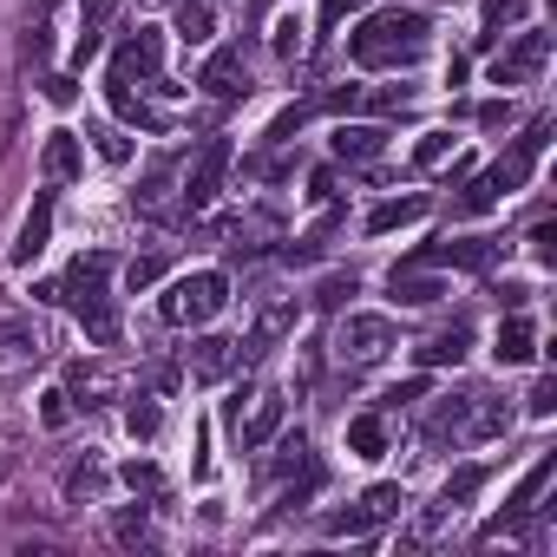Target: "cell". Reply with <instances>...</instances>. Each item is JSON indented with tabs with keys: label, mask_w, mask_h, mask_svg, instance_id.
I'll return each instance as SVG.
<instances>
[{
	"label": "cell",
	"mask_w": 557,
	"mask_h": 557,
	"mask_svg": "<svg viewBox=\"0 0 557 557\" xmlns=\"http://www.w3.org/2000/svg\"><path fill=\"white\" fill-rule=\"evenodd\" d=\"M106 275H112V256L92 249L66 269V283H53V302H66L79 315V329L99 342V348H119V315H112V296H106Z\"/></svg>",
	"instance_id": "obj_1"
},
{
	"label": "cell",
	"mask_w": 557,
	"mask_h": 557,
	"mask_svg": "<svg viewBox=\"0 0 557 557\" xmlns=\"http://www.w3.org/2000/svg\"><path fill=\"white\" fill-rule=\"evenodd\" d=\"M426 47H433V27H426V14H413V8H407V14H400V8H394V14H374V21L348 40V53H355L361 66H413Z\"/></svg>",
	"instance_id": "obj_2"
},
{
	"label": "cell",
	"mask_w": 557,
	"mask_h": 557,
	"mask_svg": "<svg viewBox=\"0 0 557 557\" xmlns=\"http://www.w3.org/2000/svg\"><path fill=\"white\" fill-rule=\"evenodd\" d=\"M544 138H550V125H544V119H537V125H524V138H518V145H511L485 177H472V184L459 190V203H453V210H459V216H479V210H492L498 197L524 190V184H531V171H537V158H544Z\"/></svg>",
	"instance_id": "obj_3"
},
{
	"label": "cell",
	"mask_w": 557,
	"mask_h": 557,
	"mask_svg": "<svg viewBox=\"0 0 557 557\" xmlns=\"http://www.w3.org/2000/svg\"><path fill=\"white\" fill-rule=\"evenodd\" d=\"M223 302H230L223 269H197V275H177V283H171V296H164V322H171V329H197V322H210Z\"/></svg>",
	"instance_id": "obj_4"
},
{
	"label": "cell",
	"mask_w": 557,
	"mask_h": 557,
	"mask_svg": "<svg viewBox=\"0 0 557 557\" xmlns=\"http://www.w3.org/2000/svg\"><path fill=\"white\" fill-rule=\"evenodd\" d=\"M544 60H550V34H518L498 60H492V86H524V79H537L544 73Z\"/></svg>",
	"instance_id": "obj_5"
},
{
	"label": "cell",
	"mask_w": 557,
	"mask_h": 557,
	"mask_svg": "<svg viewBox=\"0 0 557 557\" xmlns=\"http://www.w3.org/2000/svg\"><path fill=\"white\" fill-rule=\"evenodd\" d=\"M394 348V322L387 315H348L342 335H335V355L342 361H381Z\"/></svg>",
	"instance_id": "obj_6"
},
{
	"label": "cell",
	"mask_w": 557,
	"mask_h": 557,
	"mask_svg": "<svg viewBox=\"0 0 557 557\" xmlns=\"http://www.w3.org/2000/svg\"><path fill=\"white\" fill-rule=\"evenodd\" d=\"M492 256H498L492 236H466V243H433V249L407 256L400 269H492Z\"/></svg>",
	"instance_id": "obj_7"
},
{
	"label": "cell",
	"mask_w": 557,
	"mask_h": 557,
	"mask_svg": "<svg viewBox=\"0 0 557 557\" xmlns=\"http://www.w3.org/2000/svg\"><path fill=\"white\" fill-rule=\"evenodd\" d=\"M223 171H230V138H210L203 158L184 171V210H203V203L223 190Z\"/></svg>",
	"instance_id": "obj_8"
},
{
	"label": "cell",
	"mask_w": 557,
	"mask_h": 557,
	"mask_svg": "<svg viewBox=\"0 0 557 557\" xmlns=\"http://www.w3.org/2000/svg\"><path fill=\"white\" fill-rule=\"evenodd\" d=\"M197 86H203L210 99H236V92H249V66H243V47H216V53L203 60V73H197Z\"/></svg>",
	"instance_id": "obj_9"
},
{
	"label": "cell",
	"mask_w": 557,
	"mask_h": 557,
	"mask_svg": "<svg viewBox=\"0 0 557 557\" xmlns=\"http://www.w3.org/2000/svg\"><path fill=\"white\" fill-rule=\"evenodd\" d=\"M296 315H302V309H296V296H283V302H269V309L256 315V329H249V342H243V361H262V355H269L275 342H283V335L296 329Z\"/></svg>",
	"instance_id": "obj_10"
},
{
	"label": "cell",
	"mask_w": 557,
	"mask_h": 557,
	"mask_svg": "<svg viewBox=\"0 0 557 557\" xmlns=\"http://www.w3.org/2000/svg\"><path fill=\"white\" fill-rule=\"evenodd\" d=\"M158 66H164V40H158V27H138V34L125 40V53H119V66H112V73H138V79H158Z\"/></svg>",
	"instance_id": "obj_11"
},
{
	"label": "cell",
	"mask_w": 557,
	"mask_h": 557,
	"mask_svg": "<svg viewBox=\"0 0 557 557\" xmlns=\"http://www.w3.org/2000/svg\"><path fill=\"white\" fill-rule=\"evenodd\" d=\"M47 236H53V190L34 197V210H27V223H21V243H14V262H34V256L47 249Z\"/></svg>",
	"instance_id": "obj_12"
},
{
	"label": "cell",
	"mask_w": 557,
	"mask_h": 557,
	"mask_svg": "<svg viewBox=\"0 0 557 557\" xmlns=\"http://www.w3.org/2000/svg\"><path fill=\"white\" fill-rule=\"evenodd\" d=\"M40 171H47L53 184L79 177V171H86V151H79V138H73V132H53V138H47V151H40Z\"/></svg>",
	"instance_id": "obj_13"
},
{
	"label": "cell",
	"mask_w": 557,
	"mask_h": 557,
	"mask_svg": "<svg viewBox=\"0 0 557 557\" xmlns=\"http://www.w3.org/2000/svg\"><path fill=\"white\" fill-rule=\"evenodd\" d=\"M230 361H236V342H223V335L190 342V374H197V381H223V374H230Z\"/></svg>",
	"instance_id": "obj_14"
},
{
	"label": "cell",
	"mask_w": 557,
	"mask_h": 557,
	"mask_svg": "<svg viewBox=\"0 0 557 557\" xmlns=\"http://www.w3.org/2000/svg\"><path fill=\"white\" fill-rule=\"evenodd\" d=\"M492 355H498V368H524V361L537 355V335H531V322H524V315H511V322L498 329V348H492Z\"/></svg>",
	"instance_id": "obj_15"
},
{
	"label": "cell",
	"mask_w": 557,
	"mask_h": 557,
	"mask_svg": "<svg viewBox=\"0 0 557 557\" xmlns=\"http://www.w3.org/2000/svg\"><path fill=\"white\" fill-rule=\"evenodd\" d=\"M381 145H387L381 125H342V132H335V158H355V164L381 158Z\"/></svg>",
	"instance_id": "obj_16"
},
{
	"label": "cell",
	"mask_w": 557,
	"mask_h": 557,
	"mask_svg": "<svg viewBox=\"0 0 557 557\" xmlns=\"http://www.w3.org/2000/svg\"><path fill=\"white\" fill-rule=\"evenodd\" d=\"M466 348H472V329H466V322H453L446 335H433V342L420 348V361H426V368H459V361H466Z\"/></svg>",
	"instance_id": "obj_17"
},
{
	"label": "cell",
	"mask_w": 557,
	"mask_h": 557,
	"mask_svg": "<svg viewBox=\"0 0 557 557\" xmlns=\"http://www.w3.org/2000/svg\"><path fill=\"white\" fill-rule=\"evenodd\" d=\"M394 302H407V309H426V302H440L446 296V283H433V275H413V269H394Z\"/></svg>",
	"instance_id": "obj_18"
},
{
	"label": "cell",
	"mask_w": 557,
	"mask_h": 557,
	"mask_svg": "<svg viewBox=\"0 0 557 557\" xmlns=\"http://www.w3.org/2000/svg\"><path fill=\"white\" fill-rule=\"evenodd\" d=\"M544 485H550V453H544V459H537V466H531V472H524V479H518V492H511V511H505V518H498V524H492V531H505V524H518V518H524V511H531V498H537V492H544Z\"/></svg>",
	"instance_id": "obj_19"
},
{
	"label": "cell",
	"mask_w": 557,
	"mask_h": 557,
	"mask_svg": "<svg viewBox=\"0 0 557 557\" xmlns=\"http://www.w3.org/2000/svg\"><path fill=\"white\" fill-rule=\"evenodd\" d=\"M348 446H355V459H381V453H387L381 413H355V420H348Z\"/></svg>",
	"instance_id": "obj_20"
},
{
	"label": "cell",
	"mask_w": 557,
	"mask_h": 557,
	"mask_svg": "<svg viewBox=\"0 0 557 557\" xmlns=\"http://www.w3.org/2000/svg\"><path fill=\"white\" fill-rule=\"evenodd\" d=\"M413 216H426V197H394V203H374L368 230H374V236H387V230H400V223H413Z\"/></svg>",
	"instance_id": "obj_21"
},
{
	"label": "cell",
	"mask_w": 557,
	"mask_h": 557,
	"mask_svg": "<svg viewBox=\"0 0 557 557\" xmlns=\"http://www.w3.org/2000/svg\"><path fill=\"white\" fill-rule=\"evenodd\" d=\"M66 381H73V394H79V400H73V407H106V400H99V394H112V368H99V361H92V368H86V361H79V368H73V374H66Z\"/></svg>",
	"instance_id": "obj_22"
},
{
	"label": "cell",
	"mask_w": 557,
	"mask_h": 557,
	"mask_svg": "<svg viewBox=\"0 0 557 557\" xmlns=\"http://www.w3.org/2000/svg\"><path fill=\"white\" fill-rule=\"evenodd\" d=\"M177 34L184 40H210L216 34V8L210 0H177Z\"/></svg>",
	"instance_id": "obj_23"
},
{
	"label": "cell",
	"mask_w": 557,
	"mask_h": 557,
	"mask_svg": "<svg viewBox=\"0 0 557 557\" xmlns=\"http://www.w3.org/2000/svg\"><path fill=\"white\" fill-rule=\"evenodd\" d=\"M275 426H283V400L269 394V400L249 413V426H236V433H243V446H269V440H275Z\"/></svg>",
	"instance_id": "obj_24"
},
{
	"label": "cell",
	"mask_w": 557,
	"mask_h": 557,
	"mask_svg": "<svg viewBox=\"0 0 557 557\" xmlns=\"http://www.w3.org/2000/svg\"><path fill=\"white\" fill-rule=\"evenodd\" d=\"M0 355H8V361L40 355V329H34V322H0Z\"/></svg>",
	"instance_id": "obj_25"
},
{
	"label": "cell",
	"mask_w": 557,
	"mask_h": 557,
	"mask_svg": "<svg viewBox=\"0 0 557 557\" xmlns=\"http://www.w3.org/2000/svg\"><path fill=\"white\" fill-rule=\"evenodd\" d=\"M112 8H119V0H86V34H79V53H73L79 66H86V60L99 53V34H106V21H112Z\"/></svg>",
	"instance_id": "obj_26"
},
{
	"label": "cell",
	"mask_w": 557,
	"mask_h": 557,
	"mask_svg": "<svg viewBox=\"0 0 557 557\" xmlns=\"http://www.w3.org/2000/svg\"><path fill=\"white\" fill-rule=\"evenodd\" d=\"M374 524H381V511H374L368 498L348 505V511H329V531H335V537H361V531H374Z\"/></svg>",
	"instance_id": "obj_27"
},
{
	"label": "cell",
	"mask_w": 557,
	"mask_h": 557,
	"mask_svg": "<svg viewBox=\"0 0 557 557\" xmlns=\"http://www.w3.org/2000/svg\"><path fill=\"white\" fill-rule=\"evenodd\" d=\"M524 21V0H485V40H498V27Z\"/></svg>",
	"instance_id": "obj_28"
},
{
	"label": "cell",
	"mask_w": 557,
	"mask_h": 557,
	"mask_svg": "<svg viewBox=\"0 0 557 557\" xmlns=\"http://www.w3.org/2000/svg\"><path fill=\"white\" fill-rule=\"evenodd\" d=\"M446 151H453V132H426V138H420V151H413V164H420V171H440V164H446Z\"/></svg>",
	"instance_id": "obj_29"
},
{
	"label": "cell",
	"mask_w": 557,
	"mask_h": 557,
	"mask_svg": "<svg viewBox=\"0 0 557 557\" xmlns=\"http://www.w3.org/2000/svg\"><path fill=\"white\" fill-rule=\"evenodd\" d=\"M158 275H164V256H132V269H125V289L138 296V289H151V283H158Z\"/></svg>",
	"instance_id": "obj_30"
},
{
	"label": "cell",
	"mask_w": 557,
	"mask_h": 557,
	"mask_svg": "<svg viewBox=\"0 0 557 557\" xmlns=\"http://www.w3.org/2000/svg\"><path fill=\"white\" fill-rule=\"evenodd\" d=\"M92 138H99V158H106V164H125V158H132V145H125V132H112V125H99Z\"/></svg>",
	"instance_id": "obj_31"
},
{
	"label": "cell",
	"mask_w": 557,
	"mask_h": 557,
	"mask_svg": "<svg viewBox=\"0 0 557 557\" xmlns=\"http://www.w3.org/2000/svg\"><path fill=\"white\" fill-rule=\"evenodd\" d=\"M99 485H106V472H99L92 459H86V466H73V479H66V492H73V498H92Z\"/></svg>",
	"instance_id": "obj_32"
},
{
	"label": "cell",
	"mask_w": 557,
	"mask_h": 557,
	"mask_svg": "<svg viewBox=\"0 0 557 557\" xmlns=\"http://www.w3.org/2000/svg\"><path fill=\"white\" fill-rule=\"evenodd\" d=\"M348 296H355V275H329V283L315 289V302H322V309H342Z\"/></svg>",
	"instance_id": "obj_33"
},
{
	"label": "cell",
	"mask_w": 557,
	"mask_h": 557,
	"mask_svg": "<svg viewBox=\"0 0 557 557\" xmlns=\"http://www.w3.org/2000/svg\"><path fill=\"white\" fill-rule=\"evenodd\" d=\"M40 420H47V426H66V420H73V394H60V387H53V394L40 400Z\"/></svg>",
	"instance_id": "obj_34"
},
{
	"label": "cell",
	"mask_w": 557,
	"mask_h": 557,
	"mask_svg": "<svg viewBox=\"0 0 557 557\" xmlns=\"http://www.w3.org/2000/svg\"><path fill=\"white\" fill-rule=\"evenodd\" d=\"M125 426H132V440H151V433H158V407H151V400H138V407L125 413Z\"/></svg>",
	"instance_id": "obj_35"
},
{
	"label": "cell",
	"mask_w": 557,
	"mask_h": 557,
	"mask_svg": "<svg viewBox=\"0 0 557 557\" xmlns=\"http://www.w3.org/2000/svg\"><path fill=\"white\" fill-rule=\"evenodd\" d=\"M296 47H302V21H296V14H283V21H275V53L289 60Z\"/></svg>",
	"instance_id": "obj_36"
},
{
	"label": "cell",
	"mask_w": 557,
	"mask_h": 557,
	"mask_svg": "<svg viewBox=\"0 0 557 557\" xmlns=\"http://www.w3.org/2000/svg\"><path fill=\"white\" fill-rule=\"evenodd\" d=\"M531 256H537V262H557V230H550V223L531 230Z\"/></svg>",
	"instance_id": "obj_37"
},
{
	"label": "cell",
	"mask_w": 557,
	"mask_h": 557,
	"mask_svg": "<svg viewBox=\"0 0 557 557\" xmlns=\"http://www.w3.org/2000/svg\"><path fill=\"white\" fill-rule=\"evenodd\" d=\"M524 407H531V413H537V420H544V413H550V407H557V381H550V374H544V381H537V387H531V400H524Z\"/></svg>",
	"instance_id": "obj_38"
},
{
	"label": "cell",
	"mask_w": 557,
	"mask_h": 557,
	"mask_svg": "<svg viewBox=\"0 0 557 557\" xmlns=\"http://www.w3.org/2000/svg\"><path fill=\"white\" fill-rule=\"evenodd\" d=\"M125 485H132V492H158V466L132 459V466H125Z\"/></svg>",
	"instance_id": "obj_39"
},
{
	"label": "cell",
	"mask_w": 557,
	"mask_h": 557,
	"mask_svg": "<svg viewBox=\"0 0 557 557\" xmlns=\"http://www.w3.org/2000/svg\"><path fill=\"white\" fill-rule=\"evenodd\" d=\"M368 505H374L381 518H394V511H400L407 498H400V485H374V492H368Z\"/></svg>",
	"instance_id": "obj_40"
},
{
	"label": "cell",
	"mask_w": 557,
	"mask_h": 557,
	"mask_svg": "<svg viewBox=\"0 0 557 557\" xmlns=\"http://www.w3.org/2000/svg\"><path fill=\"white\" fill-rule=\"evenodd\" d=\"M119 544H151V531H145V511H125V518H119Z\"/></svg>",
	"instance_id": "obj_41"
},
{
	"label": "cell",
	"mask_w": 557,
	"mask_h": 557,
	"mask_svg": "<svg viewBox=\"0 0 557 557\" xmlns=\"http://www.w3.org/2000/svg\"><path fill=\"white\" fill-rule=\"evenodd\" d=\"M47 99H53V106H73V99H79V86H73L66 73H53V79H47Z\"/></svg>",
	"instance_id": "obj_42"
},
{
	"label": "cell",
	"mask_w": 557,
	"mask_h": 557,
	"mask_svg": "<svg viewBox=\"0 0 557 557\" xmlns=\"http://www.w3.org/2000/svg\"><path fill=\"white\" fill-rule=\"evenodd\" d=\"M355 8H368V0H329V8H322V27H342Z\"/></svg>",
	"instance_id": "obj_43"
},
{
	"label": "cell",
	"mask_w": 557,
	"mask_h": 557,
	"mask_svg": "<svg viewBox=\"0 0 557 557\" xmlns=\"http://www.w3.org/2000/svg\"><path fill=\"white\" fill-rule=\"evenodd\" d=\"M479 125H485V132H498V125H511V106H498V99H492V106H479Z\"/></svg>",
	"instance_id": "obj_44"
},
{
	"label": "cell",
	"mask_w": 557,
	"mask_h": 557,
	"mask_svg": "<svg viewBox=\"0 0 557 557\" xmlns=\"http://www.w3.org/2000/svg\"><path fill=\"white\" fill-rule=\"evenodd\" d=\"M407 400H426V381H407V387L387 394V407H407Z\"/></svg>",
	"instance_id": "obj_45"
}]
</instances>
